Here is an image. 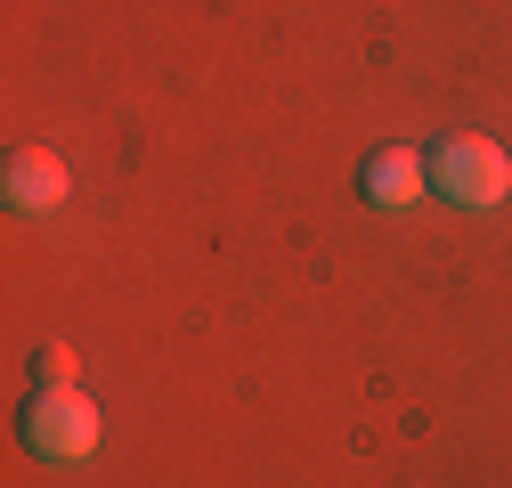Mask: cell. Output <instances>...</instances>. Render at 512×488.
<instances>
[{"label": "cell", "instance_id": "obj_1", "mask_svg": "<svg viewBox=\"0 0 512 488\" xmlns=\"http://www.w3.org/2000/svg\"><path fill=\"white\" fill-rule=\"evenodd\" d=\"M431 179H439V196L464 204V212H488V204L512 196V163H504V147H496V139H472V131H464V139H439Z\"/></svg>", "mask_w": 512, "mask_h": 488}, {"label": "cell", "instance_id": "obj_2", "mask_svg": "<svg viewBox=\"0 0 512 488\" xmlns=\"http://www.w3.org/2000/svg\"><path fill=\"white\" fill-rule=\"evenodd\" d=\"M25 448H33V456H57V464L90 456V448H98V407H90L74 383L33 391V407H25Z\"/></svg>", "mask_w": 512, "mask_h": 488}, {"label": "cell", "instance_id": "obj_3", "mask_svg": "<svg viewBox=\"0 0 512 488\" xmlns=\"http://www.w3.org/2000/svg\"><path fill=\"white\" fill-rule=\"evenodd\" d=\"M423 179H431V163H423L415 147H382V155L358 171V196H366V204H382V212H399V204H415V196H423Z\"/></svg>", "mask_w": 512, "mask_h": 488}, {"label": "cell", "instance_id": "obj_4", "mask_svg": "<svg viewBox=\"0 0 512 488\" xmlns=\"http://www.w3.org/2000/svg\"><path fill=\"white\" fill-rule=\"evenodd\" d=\"M9 204H17V212L66 204V163H57L49 147H17V155H9Z\"/></svg>", "mask_w": 512, "mask_h": 488}, {"label": "cell", "instance_id": "obj_5", "mask_svg": "<svg viewBox=\"0 0 512 488\" xmlns=\"http://www.w3.org/2000/svg\"><path fill=\"white\" fill-rule=\"evenodd\" d=\"M33 375H41V391H57V383L74 375V350H66V342H57V350H41V358H33Z\"/></svg>", "mask_w": 512, "mask_h": 488}]
</instances>
